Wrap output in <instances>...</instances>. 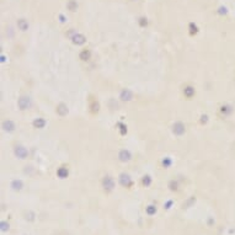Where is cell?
<instances>
[{
	"mask_svg": "<svg viewBox=\"0 0 235 235\" xmlns=\"http://www.w3.org/2000/svg\"><path fill=\"white\" fill-rule=\"evenodd\" d=\"M31 105H32V101L28 96H21L19 99V101H17V106H19V108L21 111L28 110V108L31 107Z\"/></svg>",
	"mask_w": 235,
	"mask_h": 235,
	"instance_id": "1",
	"label": "cell"
},
{
	"mask_svg": "<svg viewBox=\"0 0 235 235\" xmlns=\"http://www.w3.org/2000/svg\"><path fill=\"white\" fill-rule=\"evenodd\" d=\"M186 132V127H185V124L182 122H175L172 124V133L177 137H181L184 135Z\"/></svg>",
	"mask_w": 235,
	"mask_h": 235,
	"instance_id": "2",
	"label": "cell"
},
{
	"mask_svg": "<svg viewBox=\"0 0 235 235\" xmlns=\"http://www.w3.org/2000/svg\"><path fill=\"white\" fill-rule=\"evenodd\" d=\"M14 153H15V155L19 159H26L27 155H28L27 149L25 147H22V145H16L15 149H14Z\"/></svg>",
	"mask_w": 235,
	"mask_h": 235,
	"instance_id": "3",
	"label": "cell"
},
{
	"mask_svg": "<svg viewBox=\"0 0 235 235\" xmlns=\"http://www.w3.org/2000/svg\"><path fill=\"white\" fill-rule=\"evenodd\" d=\"M118 159L122 162H128L132 159V154H131V152L128 149H122L118 153Z\"/></svg>",
	"mask_w": 235,
	"mask_h": 235,
	"instance_id": "4",
	"label": "cell"
},
{
	"mask_svg": "<svg viewBox=\"0 0 235 235\" xmlns=\"http://www.w3.org/2000/svg\"><path fill=\"white\" fill-rule=\"evenodd\" d=\"M102 185H103L106 191H111L115 187V181H113V178L111 176H105L103 180H102Z\"/></svg>",
	"mask_w": 235,
	"mask_h": 235,
	"instance_id": "5",
	"label": "cell"
},
{
	"mask_svg": "<svg viewBox=\"0 0 235 235\" xmlns=\"http://www.w3.org/2000/svg\"><path fill=\"white\" fill-rule=\"evenodd\" d=\"M119 97H121L122 101H131L133 99V93L129 89H123L121 91V94H119Z\"/></svg>",
	"mask_w": 235,
	"mask_h": 235,
	"instance_id": "6",
	"label": "cell"
},
{
	"mask_svg": "<svg viewBox=\"0 0 235 235\" xmlns=\"http://www.w3.org/2000/svg\"><path fill=\"white\" fill-rule=\"evenodd\" d=\"M2 128L5 131V132H14L15 131V123L11 121V119H5L2 124Z\"/></svg>",
	"mask_w": 235,
	"mask_h": 235,
	"instance_id": "7",
	"label": "cell"
},
{
	"mask_svg": "<svg viewBox=\"0 0 235 235\" xmlns=\"http://www.w3.org/2000/svg\"><path fill=\"white\" fill-rule=\"evenodd\" d=\"M73 42L77 46H81V44H84L86 42V37H85L84 34H81V33H75L73 36Z\"/></svg>",
	"mask_w": 235,
	"mask_h": 235,
	"instance_id": "8",
	"label": "cell"
},
{
	"mask_svg": "<svg viewBox=\"0 0 235 235\" xmlns=\"http://www.w3.org/2000/svg\"><path fill=\"white\" fill-rule=\"evenodd\" d=\"M119 181H121V184H122L123 186H126V187L131 186V184H132V180H131V177H129L127 174H122L121 177H119Z\"/></svg>",
	"mask_w": 235,
	"mask_h": 235,
	"instance_id": "9",
	"label": "cell"
},
{
	"mask_svg": "<svg viewBox=\"0 0 235 235\" xmlns=\"http://www.w3.org/2000/svg\"><path fill=\"white\" fill-rule=\"evenodd\" d=\"M79 58L83 60V62H87L90 58H91V52L89 49H83L79 54Z\"/></svg>",
	"mask_w": 235,
	"mask_h": 235,
	"instance_id": "10",
	"label": "cell"
},
{
	"mask_svg": "<svg viewBox=\"0 0 235 235\" xmlns=\"http://www.w3.org/2000/svg\"><path fill=\"white\" fill-rule=\"evenodd\" d=\"M194 87L193 86H191V85H188V86H186L185 89H184V95L187 97V99H191V97H193L194 96Z\"/></svg>",
	"mask_w": 235,
	"mask_h": 235,
	"instance_id": "11",
	"label": "cell"
},
{
	"mask_svg": "<svg viewBox=\"0 0 235 235\" xmlns=\"http://www.w3.org/2000/svg\"><path fill=\"white\" fill-rule=\"evenodd\" d=\"M17 27H19V30H21V31H27L28 30V22H27V20L19 19V20H17Z\"/></svg>",
	"mask_w": 235,
	"mask_h": 235,
	"instance_id": "12",
	"label": "cell"
},
{
	"mask_svg": "<svg viewBox=\"0 0 235 235\" xmlns=\"http://www.w3.org/2000/svg\"><path fill=\"white\" fill-rule=\"evenodd\" d=\"M57 113L59 116H65L68 113V107H67L65 103H59L57 106Z\"/></svg>",
	"mask_w": 235,
	"mask_h": 235,
	"instance_id": "13",
	"label": "cell"
},
{
	"mask_svg": "<svg viewBox=\"0 0 235 235\" xmlns=\"http://www.w3.org/2000/svg\"><path fill=\"white\" fill-rule=\"evenodd\" d=\"M67 9L71 12H74L78 10V3H77V0H69V2L67 3Z\"/></svg>",
	"mask_w": 235,
	"mask_h": 235,
	"instance_id": "14",
	"label": "cell"
},
{
	"mask_svg": "<svg viewBox=\"0 0 235 235\" xmlns=\"http://www.w3.org/2000/svg\"><path fill=\"white\" fill-rule=\"evenodd\" d=\"M33 126H34L36 128H40V129H41V128H43L44 126H46V121H44L43 118H41V117H40V118H36V119L33 121Z\"/></svg>",
	"mask_w": 235,
	"mask_h": 235,
	"instance_id": "15",
	"label": "cell"
},
{
	"mask_svg": "<svg viewBox=\"0 0 235 235\" xmlns=\"http://www.w3.org/2000/svg\"><path fill=\"white\" fill-rule=\"evenodd\" d=\"M57 175L60 177V178H65L68 176V170L65 168H60L58 171H57Z\"/></svg>",
	"mask_w": 235,
	"mask_h": 235,
	"instance_id": "16",
	"label": "cell"
},
{
	"mask_svg": "<svg viewBox=\"0 0 235 235\" xmlns=\"http://www.w3.org/2000/svg\"><path fill=\"white\" fill-rule=\"evenodd\" d=\"M231 107H229V106H223L222 108H220V112L224 115V116H229L230 113H231Z\"/></svg>",
	"mask_w": 235,
	"mask_h": 235,
	"instance_id": "17",
	"label": "cell"
},
{
	"mask_svg": "<svg viewBox=\"0 0 235 235\" xmlns=\"http://www.w3.org/2000/svg\"><path fill=\"white\" fill-rule=\"evenodd\" d=\"M188 27H190V32H191V34H194V33H197V32H198V27H197L193 22H191Z\"/></svg>",
	"mask_w": 235,
	"mask_h": 235,
	"instance_id": "18",
	"label": "cell"
},
{
	"mask_svg": "<svg viewBox=\"0 0 235 235\" xmlns=\"http://www.w3.org/2000/svg\"><path fill=\"white\" fill-rule=\"evenodd\" d=\"M12 186H14L15 190H20L21 186H22V182L20 181V180H19V181H14V182H12Z\"/></svg>",
	"mask_w": 235,
	"mask_h": 235,
	"instance_id": "19",
	"label": "cell"
},
{
	"mask_svg": "<svg viewBox=\"0 0 235 235\" xmlns=\"http://www.w3.org/2000/svg\"><path fill=\"white\" fill-rule=\"evenodd\" d=\"M139 24H140V26H142V27H144V26H147L148 21H147L145 17H140V19H139Z\"/></svg>",
	"mask_w": 235,
	"mask_h": 235,
	"instance_id": "20",
	"label": "cell"
},
{
	"mask_svg": "<svg viewBox=\"0 0 235 235\" xmlns=\"http://www.w3.org/2000/svg\"><path fill=\"white\" fill-rule=\"evenodd\" d=\"M170 164H171V160H170L169 158H165L164 160H162V165H164L165 168H168V166H170Z\"/></svg>",
	"mask_w": 235,
	"mask_h": 235,
	"instance_id": "21",
	"label": "cell"
},
{
	"mask_svg": "<svg viewBox=\"0 0 235 235\" xmlns=\"http://www.w3.org/2000/svg\"><path fill=\"white\" fill-rule=\"evenodd\" d=\"M143 184H144V185H149V184H150V176H144V178H143Z\"/></svg>",
	"mask_w": 235,
	"mask_h": 235,
	"instance_id": "22",
	"label": "cell"
},
{
	"mask_svg": "<svg viewBox=\"0 0 235 235\" xmlns=\"http://www.w3.org/2000/svg\"><path fill=\"white\" fill-rule=\"evenodd\" d=\"M119 126H121V133H122V134H126V132H127V129H124L126 127H124L123 124H119Z\"/></svg>",
	"mask_w": 235,
	"mask_h": 235,
	"instance_id": "23",
	"label": "cell"
},
{
	"mask_svg": "<svg viewBox=\"0 0 235 235\" xmlns=\"http://www.w3.org/2000/svg\"><path fill=\"white\" fill-rule=\"evenodd\" d=\"M132 2H137V0H132Z\"/></svg>",
	"mask_w": 235,
	"mask_h": 235,
	"instance_id": "24",
	"label": "cell"
}]
</instances>
